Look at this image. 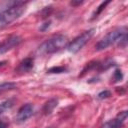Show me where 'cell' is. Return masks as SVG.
Masks as SVG:
<instances>
[{
  "mask_svg": "<svg viewBox=\"0 0 128 128\" xmlns=\"http://www.w3.org/2000/svg\"><path fill=\"white\" fill-rule=\"evenodd\" d=\"M68 38L65 35H56L48 40H46L45 42H43L39 47L37 52L41 55H46V54H51V53H55L57 51H59L60 49L67 47L68 45Z\"/></svg>",
  "mask_w": 128,
  "mask_h": 128,
  "instance_id": "obj_1",
  "label": "cell"
},
{
  "mask_svg": "<svg viewBox=\"0 0 128 128\" xmlns=\"http://www.w3.org/2000/svg\"><path fill=\"white\" fill-rule=\"evenodd\" d=\"M126 27L123 26V27H119V28H116L112 31H110L107 35H105L95 46L96 50L98 51H101V50H104L106 48H108L109 46H111L112 44H114L115 42L121 40L124 36H126Z\"/></svg>",
  "mask_w": 128,
  "mask_h": 128,
  "instance_id": "obj_2",
  "label": "cell"
},
{
  "mask_svg": "<svg viewBox=\"0 0 128 128\" xmlns=\"http://www.w3.org/2000/svg\"><path fill=\"white\" fill-rule=\"evenodd\" d=\"M25 4L26 2L20 1L14 6L0 9V23L7 24L18 19L25 11Z\"/></svg>",
  "mask_w": 128,
  "mask_h": 128,
  "instance_id": "obj_3",
  "label": "cell"
},
{
  "mask_svg": "<svg viewBox=\"0 0 128 128\" xmlns=\"http://www.w3.org/2000/svg\"><path fill=\"white\" fill-rule=\"evenodd\" d=\"M95 33V28H91L85 32H83L81 35L76 37L74 40H72L70 43L67 45V50L71 53H76L78 52L94 35Z\"/></svg>",
  "mask_w": 128,
  "mask_h": 128,
  "instance_id": "obj_4",
  "label": "cell"
},
{
  "mask_svg": "<svg viewBox=\"0 0 128 128\" xmlns=\"http://www.w3.org/2000/svg\"><path fill=\"white\" fill-rule=\"evenodd\" d=\"M22 41V38L18 35H11L8 38H6L1 44H0V54L6 53L7 51L13 49L14 47L18 46Z\"/></svg>",
  "mask_w": 128,
  "mask_h": 128,
  "instance_id": "obj_5",
  "label": "cell"
},
{
  "mask_svg": "<svg viewBox=\"0 0 128 128\" xmlns=\"http://www.w3.org/2000/svg\"><path fill=\"white\" fill-rule=\"evenodd\" d=\"M34 112V106L30 103H27L23 106H21V108L18 110L17 115H16V122L18 123H22L25 122L27 119H29Z\"/></svg>",
  "mask_w": 128,
  "mask_h": 128,
  "instance_id": "obj_6",
  "label": "cell"
},
{
  "mask_svg": "<svg viewBox=\"0 0 128 128\" xmlns=\"http://www.w3.org/2000/svg\"><path fill=\"white\" fill-rule=\"evenodd\" d=\"M126 119H127V111H122L114 119L104 123V125H102L101 128H119L123 125Z\"/></svg>",
  "mask_w": 128,
  "mask_h": 128,
  "instance_id": "obj_7",
  "label": "cell"
},
{
  "mask_svg": "<svg viewBox=\"0 0 128 128\" xmlns=\"http://www.w3.org/2000/svg\"><path fill=\"white\" fill-rule=\"evenodd\" d=\"M33 66H34L33 58L28 57V58H25L24 60H22L20 62L19 66L17 67V71L18 72H22V73L23 72H28V71H30L33 68Z\"/></svg>",
  "mask_w": 128,
  "mask_h": 128,
  "instance_id": "obj_8",
  "label": "cell"
},
{
  "mask_svg": "<svg viewBox=\"0 0 128 128\" xmlns=\"http://www.w3.org/2000/svg\"><path fill=\"white\" fill-rule=\"evenodd\" d=\"M57 105H58V100H56V99H50L49 101H47L44 104L42 111H43V113L45 115H48V114H50L57 107Z\"/></svg>",
  "mask_w": 128,
  "mask_h": 128,
  "instance_id": "obj_9",
  "label": "cell"
},
{
  "mask_svg": "<svg viewBox=\"0 0 128 128\" xmlns=\"http://www.w3.org/2000/svg\"><path fill=\"white\" fill-rule=\"evenodd\" d=\"M14 105V100L13 99H7L3 102L0 103V115L3 114L4 112H6L7 110L11 109Z\"/></svg>",
  "mask_w": 128,
  "mask_h": 128,
  "instance_id": "obj_10",
  "label": "cell"
},
{
  "mask_svg": "<svg viewBox=\"0 0 128 128\" xmlns=\"http://www.w3.org/2000/svg\"><path fill=\"white\" fill-rule=\"evenodd\" d=\"M16 87V84L13 82H4L0 84V92L2 91H8L11 89H14Z\"/></svg>",
  "mask_w": 128,
  "mask_h": 128,
  "instance_id": "obj_11",
  "label": "cell"
},
{
  "mask_svg": "<svg viewBox=\"0 0 128 128\" xmlns=\"http://www.w3.org/2000/svg\"><path fill=\"white\" fill-rule=\"evenodd\" d=\"M109 3H110V1H106V2H102V3H101V4L99 5V7L97 8V10H96V11L94 12V14H93V18H95V17H97V16H98V15H99V14L101 13V11H102V10H103V9H104V8L106 7V5H107V4H109Z\"/></svg>",
  "mask_w": 128,
  "mask_h": 128,
  "instance_id": "obj_12",
  "label": "cell"
},
{
  "mask_svg": "<svg viewBox=\"0 0 128 128\" xmlns=\"http://www.w3.org/2000/svg\"><path fill=\"white\" fill-rule=\"evenodd\" d=\"M64 71H66V68L65 67H63V66H57V67L50 68L47 72H49V73H62Z\"/></svg>",
  "mask_w": 128,
  "mask_h": 128,
  "instance_id": "obj_13",
  "label": "cell"
},
{
  "mask_svg": "<svg viewBox=\"0 0 128 128\" xmlns=\"http://www.w3.org/2000/svg\"><path fill=\"white\" fill-rule=\"evenodd\" d=\"M110 95H111V92L108 90H105V91L100 92L97 97H98V99H105V98H108Z\"/></svg>",
  "mask_w": 128,
  "mask_h": 128,
  "instance_id": "obj_14",
  "label": "cell"
},
{
  "mask_svg": "<svg viewBox=\"0 0 128 128\" xmlns=\"http://www.w3.org/2000/svg\"><path fill=\"white\" fill-rule=\"evenodd\" d=\"M113 78H114V80H115V81H120V80H122V78H123V75H122V72H121V70H116V71L114 72Z\"/></svg>",
  "mask_w": 128,
  "mask_h": 128,
  "instance_id": "obj_15",
  "label": "cell"
},
{
  "mask_svg": "<svg viewBox=\"0 0 128 128\" xmlns=\"http://www.w3.org/2000/svg\"><path fill=\"white\" fill-rule=\"evenodd\" d=\"M49 26H50V22H46V23H44V24L40 27V30H41V31H45Z\"/></svg>",
  "mask_w": 128,
  "mask_h": 128,
  "instance_id": "obj_16",
  "label": "cell"
},
{
  "mask_svg": "<svg viewBox=\"0 0 128 128\" xmlns=\"http://www.w3.org/2000/svg\"><path fill=\"white\" fill-rule=\"evenodd\" d=\"M83 3V1H71V5L72 6H79V5H81Z\"/></svg>",
  "mask_w": 128,
  "mask_h": 128,
  "instance_id": "obj_17",
  "label": "cell"
},
{
  "mask_svg": "<svg viewBox=\"0 0 128 128\" xmlns=\"http://www.w3.org/2000/svg\"><path fill=\"white\" fill-rule=\"evenodd\" d=\"M0 128H7V124L3 121H0Z\"/></svg>",
  "mask_w": 128,
  "mask_h": 128,
  "instance_id": "obj_18",
  "label": "cell"
},
{
  "mask_svg": "<svg viewBox=\"0 0 128 128\" xmlns=\"http://www.w3.org/2000/svg\"><path fill=\"white\" fill-rule=\"evenodd\" d=\"M5 64H6V61H0V67L3 66V65H5Z\"/></svg>",
  "mask_w": 128,
  "mask_h": 128,
  "instance_id": "obj_19",
  "label": "cell"
},
{
  "mask_svg": "<svg viewBox=\"0 0 128 128\" xmlns=\"http://www.w3.org/2000/svg\"><path fill=\"white\" fill-rule=\"evenodd\" d=\"M47 128H54V127H47Z\"/></svg>",
  "mask_w": 128,
  "mask_h": 128,
  "instance_id": "obj_20",
  "label": "cell"
}]
</instances>
